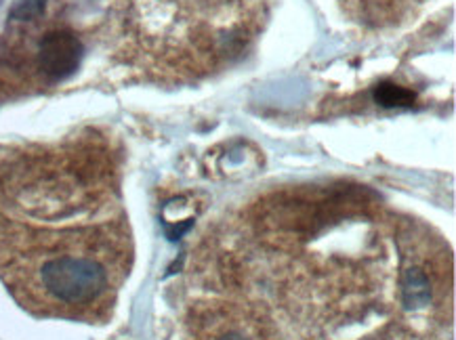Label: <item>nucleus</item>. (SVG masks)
I'll return each instance as SVG.
<instances>
[{"mask_svg":"<svg viewBox=\"0 0 456 340\" xmlns=\"http://www.w3.org/2000/svg\"><path fill=\"white\" fill-rule=\"evenodd\" d=\"M190 334L240 340H450V256L362 185L263 193L221 233Z\"/></svg>","mask_w":456,"mask_h":340,"instance_id":"obj_1","label":"nucleus"},{"mask_svg":"<svg viewBox=\"0 0 456 340\" xmlns=\"http://www.w3.org/2000/svg\"><path fill=\"white\" fill-rule=\"evenodd\" d=\"M0 256L11 286L26 301L63 315H85L114 290L122 246L108 227H95L7 244Z\"/></svg>","mask_w":456,"mask_h":340,"instance_id":"obj_2","label":"nucleus"},{"mask_svg":"<svg viewBox=\"0 0 456 340\" xmlns=\"http://www.w3.org/2000/svg\"><path fill=\"white\" fill-rule=\"evenodd\" d=\"M83 55L85 49L78 36L69 30H51L38 40V72L46 82H63L76 74Z\"/></svg>","mask_w":456,"mask_h":340,"instance_id":"obj_3","label":"nucleus"},{"mask_svg":"<svg viewBox=\"0 0 456 340\" xmlns=\"http://www.w3.org/2000/svg\"><path fill=\"white\" fill-rule=\"evenodd\" d=\"M427 0H341L343 13L368 30L400 26L417 15Z\"/></svg>","mask_w":456,"mask_h":340,"instance_id":"obj_4","label":"nucleus"},{"mask_svg":"<svg viewBox=\"0 0 456 340\" xmlns=\"http://www.w3.org/2000/svg\"><path fill=\"white\" fill-rule=\"evenodd\" d=\"M374 99L385 108H406V105H412L414 93L397 85H381L374 91Z\"/></svg>","mask_w":456,"mask_h":340,"instance_id":"obj_5","label":"nucleus"},{"mask_svg":"<svg viewBox=\"0 0 456 340\" xmlns=\"http://www.w3.org/2000/svg\"><path fill=\"white\" fill-rule=\"evenodd\" d=\"M46 0H15L13 9H11V21H34L45 13Z\"/></svg>","mask_w":456,"mask_h":340,"instance_id":"obj_6","label":"nucleus"}]
</instances>
